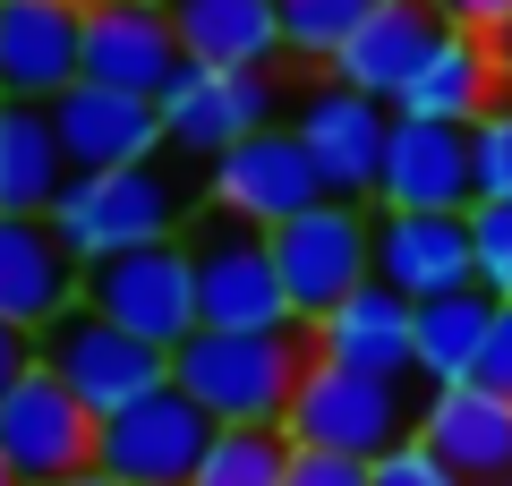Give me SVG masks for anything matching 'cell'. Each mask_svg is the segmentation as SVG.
Instances as JSON below:
<instances>
[{
	"instance_id": "cell-1",
	"label": "cell",
	"mask_w": 512,
	"mask_h": 486,
	"mask_svg": "<svg viewBox=\"0 0 512 486\" xmlns=\"http://www.w3.org/2000/svg\"><path fill=\"white\" fill-rule=\"evenodd\" d=\"M197 197H205V180H188L180 154L171 162L154 154V162H120V171H69V188H60V205L43 222L60 231V248H69L77 265H103V256H120V248L188 239Z\"/></svg>"
},
{
	"instance_id": "cell-2",
	"label": "cell",
	"mask_w": 512,
	"mask_h": 486,
	"mask_svg": "<svg viewBox=\"0 0 512 486\" xmlns=\"http://www.w3.org/2000/svg\"><path fill=\"white\" fill-rule=\"evenodd\" d=\"M308 359H316L308 324H291V333H214V324H197L171 350V384L214 427H282L291 401H299Z\"/></svg>"
},
{
	"instance_id": "cell-3",
	"label": "cell",
	"mask_w": 512,
	"mask_h": 486,
	"mask_svg": "<svg viewBox=\"0 0 512 486\" xmlns=\"http://www.w3.org/2000/svg\"><path fill=\"white\" fill-rule=\"evenodd\" d=\"M419 401L402 376H359V367H333V359H308L299 376V401L282 418V435L308 452H350V461H384L393 444L419 435Z\"/></svg>"
},
{
	"instance_id": "cell-4",
	"label": "cell",
	"mask_w": 512,
	"mask_h": 486,
	"mask_svg": "<svg viewBox=\"0 0 512 486\" xmlns=\"http://www.w3.org/2000/svg\"><path fill=\"white\" fill-rule=\"evenodd\" d=\"M188 273H197V316L214 333H291L299 324L274 265V231H248V222L205 205L188 222Z\"/></svg>"
},
{
	"instance_id": "cell-5",
	"label": "cell",
	"mask_w": 512,
	"mask_h": 486,
	"mask_svg": "<svg viewBox=\"0 0 512 486\" xmlns=\"http://www.w3.org/2000/svg\"><path fill=\"white\" fill-rule=\"evenodd\" d=\"M154 111H163V154H180V162L205 171V162H222L239 137L291 120V94H282L274 69H197V60H188V69L154 94Z\"/></svg>"
},
{
	"instance_id": "cell-6",
	"label": "cell",
	"mask_w": 512,
	"mask_h": 486,
	"mask_svg": "<svg viewBox=\"0 0 512 486\" xmlns=\"http://www.w3.org/2000/svg\"><path fill=\"white\" fill-rule=\"evenodd\" d=\"M35 359L52 367V376L69 384L94 418H120L128 401H146V393H163V384H171V350H154V342H137V333H120V324L94 316L86 299H77L69 316H60L52 333L35 342Z\"/></svg>"
},
{
	"instance_id": "cell-7",
	"label": "cell",
	"mask_w": 512,
	"mask_h": 486,
	"mask_svg": "<svg viewBox=\"0 0 512 486\" xmlns=\"http://www.w3.org/2000/svg\"><path fill=\"white\" fill-rule=\"evenodd\" d=\"M274 265H282V290H291V316L316 324L359 282H376V214L342 205V197H316L299 222L274 231Z\"/></svg>"
},
{
	"instance_id": "cell-8",
	"label": "cell",
	"mask_w": 512,
	"mask_h": 486,
	"mask_svg": "<svg viewBox=\"0 0 512 486\" xmlns=\"http://www.w3.org/2000/svg\"><path fill=\"white\" fill-rule=\"evenodd\" d=\"M86 307L111 316L120 333L154 350H180L197 333V273H188V239H154V248H120L103 265H86Z\"/></svg>"
},
{
	"instance_id": "cell-9",
	"label": "cell",
	"mask_w": 512,
	"mask_h": 486,
	"mask_svg": "<svg viewBox=\"0 0 512 486\" xmlns=\"http://www.w3.org/2000/svg\"><path fill=\"white\" fill-rule=\"evenodd\" d=\"M214 435H222L214 418H205L180 384H163V393L128 401L120 418H103V435H94V469L120 478V486H197Z\"/></svg>"
},
{
	"instance_id": "cell-10",
	"label": "cell",
	"mask_w": 512,
	"mask_h": 486,
	"mask_svg": "<svg viewBox=\"0 0 512 486\" xmlns=\"http://www.w3.org/2000/svg\"><path fill=\"white\" fill-rule=\"evenodd\" d=\"M316 197H325V180H316L308 145L291 137V120L256 128V137H239L222 162H205V205L231 214V222H248V231H282V222H299Z\"/></svg>"
},
{
	"instance_id": "cell-11",
	"label": "cell",
	"mask_w": 512,
	"mask_h": 486,
	"mask_svg": "<svg viewBox=\"0 0 512 486\" xmlns=\"http://www.w3.org/2000/svg\"><path fill=\"white\" fill-rule=\"evenodd\" d=\"M291 137L308 145L325 197L367 205V197H376V171H384V137H393V103L350 94L342 77H325V86H308L291 103Z\"/></svg>"
},
{
	"instance_id": "cell-12",
	"label": "cell",
	"mask_w": 512,
	"mask_h": 486,
	"mask_svg": "<svg viewBox=\"0 0 512 486\" xmlns=\"http://www.w3.org/2000/svg\"><path fill=\"white\" fill-rule=\"evenodd\" d=\"M94 435H103V418H94L43 359L18 376V393L0 401V452H9V469H18L26 486H60V478H77V469H94Z\"/></svg>"
},
{
	"instance_id": "cell-13",
	"label": "cell",
	"mask_w": 512,
	"mask_h": 486,
	"mask_svg": "<svg viewBox=\"0 0 512 486\" xmlns=\"http://www.w3.org/2000/svg\"><path fill=\"white\" fill-rule=\"evenodd\" d=\"M376 205H384V214H470V205H478L470 128H444V120H410V111H393L384 171H376Z\"/></svg>"
},
{
	"instance_id": "cell-14",
	"label": "cell",
	"mask_w": 512,
	"mask_h": 486,
	"mask_svg": "<svg viewBox=\"0 0 512 486\" xmlns=\"http://www.w3.org/2000/svg\"><path fill=\"white\" fill-rule=\"evenodd\" d=\"M86 77V0H0V94L60 103Z\"/></svg>"
},
{
	"instance_id": "cell-15",
	"label": "cell",
	"mask_w": 512,
	"mask_h": 486,
	"mask_svg": "<svg viewBox=\"0 0 512 486\" xmlns=\"http://www.w3.org/2000/svg\"><path fill=\"white\" fill-rule=\"evenodd\" d=\"M60 128V154L69 171H120V162H154L163 154V111L154 94H120V86H94L77 77L60 103H43Z\"/></svg>"
},
{
	"instance_id": "cell-16",
	"label": "cell",
	"mask_w": 512,
	"mask_h": 486,
	"mask_svg": "<svg viewBox=\"0 0 512 486\" xmlns=\"http://www.w3.org/2000/svg\"><path fill=\"white\" fill-rule=\"evenodd\" d=\"M308 342H316V359H333V367L419 384V307H410L402 290H384V282H359L342 307H325V316L308 324Z\"/></svg>"
},
{
	"instance_id": "cell-17",
	"label": "cell",
	"mask_w": 512,
	"mask_h": 486,
	"mask_svg": "<svg viewBox=\"0 0 512 486\" xmlns=\"http://www.w3.org/2000/svg\"><path fill=\"white\" fill-rule=\"evenodd\" d=\"M77 299H86V265L60 248L52 222L0 214V324H18V333L43 342Z\"/></svg>"
},
{
	"instance_id": "cell-18",
	"label": "cell",
	"mask_w": 512,
	"mask_h": 486,
	"mask_svg": "<svg viewBox=\"0 0 512 486\" xmlns=\"http://www.w3.org/2000/svg\"><path fill=\"white\" fill-rule=\"evenodd\" d=\"M188 69L163 0H86V77L120 94H163Z\"/></svg>"
},
{
	"instance_id": "cell-19",
	"label": "cell",
	"mask_w": 512,
	"mask_h": 486,
	"mask_svg": "<svg viewBox=\"0 0 512 486\" xmlns=\"http://www.w3.org/2000/svg\"><path fill=\"white\" fill-rule=\"evenodd\" d=\"M376 282L402 290L410 307L478 282L470 256V214H384L376 205Z\"/></svg>"
},
{
	"instance_id": "cell-20",
	"label": "cell",
	"mask_w": 512,
	"mask_h": 486,
	"mask_svg": "<svg viewBox=\"0 0 512 486\" xmlns=\"http://www.w3.org/2000/svg\"><path fill=\"white\" fill-rule=\"evenodd\" d=\"M419 444L461 486H504L512 478V401L487 393V384H444V393L419 401Z\"/></svg>"
},
{
	"instance_id": "cell-21",
	"label": "cell",
	"mask_w": 512,
	"mask_h": 486,
	"mask_svg": "<svg viewBox=\"0 0 512 486\" xmlns=\"http://www.w3.org/2000/svg\"><path fill=\"white\" fill-rule=\"evenodd\" d=\"M444 43V18L436 0H376V18L342 43L325 77H342L350 94H376V103H402V86L427 69V52Z\"/></svg>"
},
{
	"instance_id": "cell-22",
	"label": "cell",
	"mask_w": 512,
	"mask_h": 486,
	"mask_svg": "<svg viewBox=\"0 0 512 486\" xmlns=\"http://www.w3.org/2000/svg\"><path fill=\"white\" fill-rule=\"evenodd\" d=\"M495 103H504V60H495V43L444 26V43L427 52V69L402 86L393 111H410V120H444V128H478Z\"/></svg>"
},
{
	"instance_id": "cell-23",
	"label": "cell",
	"mask_w": 512,
	"mask_h": 486,
	"mask_svg": "<svg viewBox=\"0 0 512 486\" xmlns=\"http://www.w3.org/2000/svg\"><path fill=\"white\" fill-rule=\"evenodd\" d=\"M163 18L197 69H282L274 0H163Z\"/></svg>"
},
{
	"instance_id": "cell-24",
	"label": "cell",
	"mask_w": 512,
	"mask_h": 486,
	"mask_svg": "<svg viewBox=\"0 0 512 486\" xmlns=\"http://www.w3.org/2000/svg\"><path fill=\"white\" fill-rule=\"evenodd\" d=\"M69 188V154H60V128L43 103H9L0 94V214L43 222Z\"/></svg>"
},
{
	"instance_id": "cell-25",
	"label": "cell",
	"mask_w": 512,
	"mask_h": 486,
	"mask_svg": "<svg viewBox=\"0 0 512 486\" xmlns=\"http://www.w3.org/2000/svg\"><path fill=\"white\" fill-rule=\"evenodd\" d=\"M495 307L487 290H444V299H419V384L427 393H444V384H470L478 376V350H487L495 333Z\"/></svg>"
},
{
	"instance_id": "cell-26",
	"label": "cell",
	"mask_w": 512,
	"mask_h": 486,
	"mask_svg": "<svg viewBox=\"0 0 512 486\" xmlns=\"http://www.w3.org/2000/svg\"><path fill=\"white\" fill-rule=\"evenodd\" d=\"M376 18V0H274V26H282V60H316L333 69L342 43Z\"/></svg>"
},
{
	"instance_id": "cell-27",
	"label": "cell",
	"mask_w": 512,
	"mask_h": 486,
	"mask_svg": "<svg viewBox=\"0 0 512 486\" xmlns=\"http://www.w3.org/2000/svg\"><path fill=\"white\" fill-rule=\"evenodd\" d=\"M197 486H291V435L282 427H222Z\"/></svg>"
},
{
	"instance_id": "cell-28",
	"label": "cell",
	"mask_w": 512,
	"mask_h": 486,
	"mask_svg": "<svg viewBox=\"0 0 512 486\" xmlns=\"http://www.w3.org/2000/svg\"><path fill=\"white\" fill-rule=\"evenodd\" d=\"M470 171H478V205H512V103H495L470 128Z\"/></svg>"
},
{
	"instance_id": "cell-29",
	"label": "cell",
	"mask_w": 512,
	"mask_h": 486,
	"mask_svg": "<svg viewBox=\"0 0 512 486\" xmlns=\"http://www.w3.org/2000/svg\"><path fill=\"white\" fill-rule=\"evenodd\" d=\"M470 256H478V290L512 307V205H470Z\"/></svg>"
},
{
	"instance_id": "cell-30",
	"label": "cell",
	"mask_w": 512,
	"mask_h": 486,
	"mask_svg": "<svg viewBox=\"0 0 512 486\" xmlns=\"http://www.w3.org/2000/svg\"><path fill=\"white\" fill-rule=\"evenodd\" d=\"M367 486H461V478L419 444V435H410V444H393L384 461H367Z\"/></svg>"
},
{
	"instance_id": "cell-31",
	"label": "cell",
	"mask_w": 512,
	"mask_h": 486,
	"mask_svg": "<svg viewBox=\"0 0 512 486\" xmlns=\"http://www.w3.org/2000/svg\"><path fill=\"white\" fill-rule=\"evenodd\" d=\"M291 486H367V461H350V452H308V444H291Z\"/></svg>"
},
{
	"instance_id": "cell-32",
	"label": "cell",
	"mask_w": 512,
	"mask_h": 486,
	"mask_svg": "<svg viewBox=\"0 0 512 486\" xmlns=\"http://www.w3.org/2000/svg\"><path fill=\"white\" fill-rule=\"evenodd\" d=\"M470 384H487V393L512 401V307H495V333H487V350H478V376Z\"/></svg>"
},
{
	"instance_id": "cell-33",
	"label": "cell",
	"mask_w": 512,
	"mask_h": 486,
	"mask_svg": "<svg viewBox=\"0 0 512 486\" xmlns=\"http://www.w3.org/2000/svg\"><path fill=\"white\" fill-rule=\"evenodd\" d=\"M436 18L444 26H461V35H504V26H512V0H436Z\"/></svg>"
},
{
	"instance_id": "cell-34",
	"label": "cell",
	"mask_w": 512,
	"mask_h": 486,
	"mask_svg": "<svg viewBox=\"0 0 512 486\" xmlns=\"http://www.w3.org/2000/svg\"><path fill=\"white\" fill-rule=\"evenodd\" d=\"M35 367V333H18V324H0V401L18 393V376Z\"/></svg>"
},
{
	"instance_id": "cell-35",
	"label": "cell",
	"mask_w": 512,
	"mask_h": 486,
	"mask_svg": "<svg viewBox=\"0 0 512 486\" xmlns=\"http://www.w3.org/2000/svg\"><path fill=\"white\" fill-rule=\"evenodd\" d=\"M60 486H120V478H103V469H77V478H60Z\"/></svg>"
},
{
	"instance_id": "cell-36",
	"label": "cell",
	"mask_w": 512,
	"mask_h": 486,
	"mask_svg": "<svg viewBox=\"0 0 512 486\" xmlns=\"http://www.w3.org/2000/svg\"><path fill=\"white\" fill-rule=\"evenodd\" d=\"M495 60H504V86H512V26H504V35H495Z\"/></svg>"
},
{
	"instance_id": "cell-37",
	"label": "cell",
	"mask_w": 512,
	"mask_h": 486,
	"mask_svg": "<svg viewBox=\"0 0 512 486\" xmlns=\"http://www.w3.org/2000/svg\"><path fill=\"white\" fill-rule=\"evenodd\" d=\"M0 486H26V478H18V469H9V452H0Z\"/></svg>"
},
{
	"instance_id": "cell-38",
	"label": "cell",
	"mask_w": 512,
	"mask_h": 486,
	"mask_svg": "<svg viewBox=\"0 0 512 486\" xmlns=\"http://www.w3.org/2000/svg\"><path fill=\"white\" fill-rule=\"evenodd\" d=\"M504 486H512V478H504Z\"/></svg>"
}]
</instances>
